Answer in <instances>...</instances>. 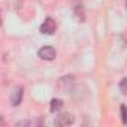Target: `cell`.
Here are the masks:
<instances>
[{
	"mask_svg": "<svg viewBox=\"0 0 127 127\" xmlns=\"http://www.w3.org/2000/svg\"><path fill=\"white\" fill-rule=\"evenodd\" d=\"M75 14H76V17L79 18V21H85V15H84V9H82V6H76Z\"/></svg>",
	"mask_w": 127,
	"mask_h": 127,
	"instance_id": "6",
	"label": "cell"
},
{
	"mask_svg": "<svg viewBox=\"0 0 127 127\" xmlns=\"http://www.w3.org/2000/svg\"><path fill=\"white\" fill-rule=\"evenodd\" d=\"M27 124H30V121H20V123H17V126H27Z\"/></svg>",
	"mask_w": 127,
	"mask_h": 127,
	"instance_id": "9",
	"label": "cell"
},
{
	"mask_svg": "<svg viewBox=\"0 0 127 127\" xmlns=\"http://www.w3.org/2000/svg\"><path fill=\"white\" fill-rule=\"evenodd\" d=\"M37 55L42 58V60H54L55 57H57V51H55V48H52V46H43V48H40L39 49V52H37Z\"/></svg>",
	"mask_w": 127,
	"mask_h": 127,
	"instance_id": "1",
	"label": "cell"
},
{
	"mask_svg": "<svg viewBox=\"0 0 127 127\" xmlns=\"http://www.w3.org/2000/svg\"><path fill=\"white\" fill-rule=\"evenodd\" d=\"M63 105H64V103H63L61 99H52V100H51V105H49V109H51L52 112H55V111L61 109Z\"/></svg>",
	"mask_w": 127,
	"mask_h": 127,
	"instance_id": "5",
	"label": "cell"
},
{
	"mask_svg": "<svg viewBox=\"0 0 127 127\" xmlns=\"http://www.w3.org/2000/svg\"><path fill=\"white\" fill-rule=\"evenodd\" d=\"M58 126H70L75 123V117L72 114H67V112H63L57 117V121H55Z\"/></svg>",
	"mask_w": 127,
	"mask_h": 127,
	"instance_id": "3",
	"label": "cell"
},
{
	"mask_svg": "<svg viewBox=\"0 0 127 127\" xmlns=\"http://www.w3.org/2000/svg\"><path fill=\"white\" fill-rule=\"evenodd\" d=\"M126 87H127V79L124 78V79L121 81V84H120V88H121V93H124V94H126V91H127V88H126Z\"/></svg>",
	"mask_w": 127,
	"mask_h": 127,
	"instance_id": "8",
	"label": "cell"
},
{
	"mask_svg": "<svg viewBox=\"0 0 127 127\" xmlns=\"http://www.w3.org/2000/svg\"><path fill=\"white\" fill-rule=\"evenodd\" d=\"M121 118H123V123H127V114H126V105H121Z\"/></svg>",
	"mask_w": 127,
	"mask_h": 127,
	"instance_id": "7",
	"label": "cell"
},
{
	"mask_svg": "<svg viewBox=\"0 0 127 127\" xmlns=\"http://www.w3.org/2000/svg\"><path fill=\"white\" fill-rule=\"evenodd\" d=\"M0 26H2V15H0Z\"/></svg>",
	"mask_w": 127,
	"mask_h": 127,
	"instance_id": "10",
	"label": "cell"
},
{
	"mask_svg": "<svg viewBox=\"0 0 127 127\" xmlns=\"http://www.w3.org/2000/svg\"><path fill=\"white\" fill-rule=\"evenodd\" d=\"M55 30H57V24H55V21L52 18H46L43 21V24L40 26V32L43 34H54Z\"/></svg>",
	"mask_w": 127,
	"mask_h": 127,
	"instance_id": "2",
	"label": "cell"
},
{
	"mask_svg": "<svg viewBox=\"0 0 127 127\" xmlns=\"http://www.w3.org/2000/svg\"><path fill=\"white\" fill-rule=\"evenodd\" d=\"M23 87H15L14 90H12V93H11V102H12V105L14 106H18L20 103H21V100H23Z\"/></svg>",
	"mask_w": 127,
	"mask_h": 127,
	"instance_id": "4",
	"label": "cell"
}]
</instances>
